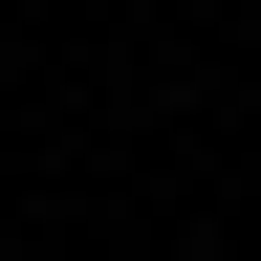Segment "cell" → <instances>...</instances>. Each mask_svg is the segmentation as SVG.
Listing matches in <instances>:
<instances>
[]
</instances>
